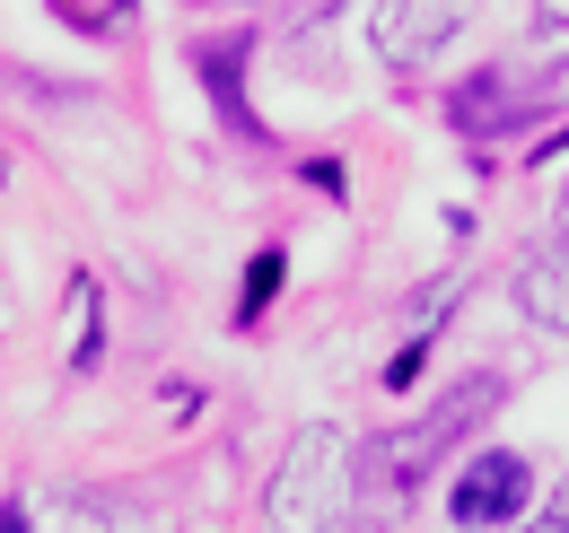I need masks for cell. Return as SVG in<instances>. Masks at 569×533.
<instances>
[{"instance_id":"6da1fadb","label":"cell","mask_w":569,"mask_h":533,"mask_svg":"<svg viewBox=\"0 0 569 533\" xmlns=\"http://www.w3.org/2000/svg\"><path fill=\"white\" fill-rule=\"evenodd\" d=\"M482 411H499V376H473V385H456L438 411H421L412 429H386V438L351 446V525H395V516L412 507V490L438 472V455H447Z\"/></svg>"},{"instance_id":"7a4b0ae2","label":"cell","mask_w":569,"mask_h":533,"mask_svg":"<svg viewBox=\"0 0 569 533\" xmlns=\"http://www.w3.org/2000/svg\"><path fill=\"white\" fill-rule=\"evenodd\" d=\"M263 516L272 533H333L351 525V438L342 429H298L289 438L281 472H272V490H263Z\"/></svg>"},{"instance_id":"3957f363","label":"cell","mask_w":569,"mask_h":533,"mask_svg":"<svg viewBox=\"0 0 569 533\" xmlns=\"http://www.w3.org/2000/svg\"><path fill=\"white\" fill-rule=\"evenodd\" d=\"M465 27H473V0H377L368 44H377L386 70H429Z\"/></svg>"},{"instance_id":"277c9868","label":"cell","mask_w":569,"mask_h":533,"mask_svg":"<svg viewBox=\"0 0 569 533\" xmlns=\"http://www.w3.org/2000/svg\"><path fill=\"white\" fill-rule=\"evenodd\" d=\"M526 499H535V472H526V455H508V446H482L473 464L456 472V525L482 533V525H508V516H526Z\"/></svg>"},{"instance_id":"5b68a950","label":"cell","mask_w":569,"mask_h":533,"mask_svg":"<svg viewBox=\"0 0 569 533\" xmlns=\"http://www.w3.org/2000/svg\"><path fill=\"white\" fill-rule=\"evenodd\" d=\"M517 306H526L535 324L569 333V228L552 237V245H535V254L517 263Z\"/></svg>"},{"instance_id":"8992f818","label":"cell","mask_w":569,"mask_h":533,"mask_svg":"<svg viewBox=\"0 0 569 533\" xmlns=\"http://www.w3.org/2000/svg\"><path fill=\"white\" fill-rule=\"evenodd\" d=\"M535 105H543V97H526L517 70H482V79L456 88V123H465V132H508V123H526Z\"/></svg>"},{"instance_id":"52a82bcc","label":"cell","mask_w":569,"mask_h":533,"mask_svg":"<svg viewBox=\"0 0 569 533\" xmlns=\"http://www.w3.org/2000/svg\"><path fill=\"white\" fill-rule=\"evenodd\" d=\"M535 44L543 62H569V0H535Z\"/></svg>"},{"instance_id":"ba28073f","label":"cell","mask_w":569,"mask_h":533,"mask_svg":"<svg viewBox=\"0 0 569 533\" xmlns=\"http://www.w3.org/2000/svg\"><path fill=\"white\" fill-rule=\"evenodd\" d=\"M202 70H211V88H219V105H228V123H237V132H246V123H254V114H246V97H237V53H228V44H219V53H202Z\"/></svg>"},{"instance_id":"9c48e42d","label":"cell","mask_w":569,"mask_h":533,"mask_svg":"<svg viewBox=\"0 0 569 533\" xmlns=\"http://www.w3.org/2000/svg\"><path fill=\"white\" fill-rule=\"evenodd\" d=\"M71 306H79V341H71V368H88V359H97V280H79V289H71Z\"/></svg>"},{"instance_id":"30bf717a","label":"cell","mask_w":569,"mask_h":533,"mask_svg":"<svg viewBox=\"0 0 569 533\" xmlns=\"http://www.w3.org/2000/svg\"><path fill=\"white\" fill-rule=\"evenodd\" d=\"M62 18H71V27H97V36H106V27H123V18H132V0H62Z\"/></svg>"},{"instance_id":"8fae6325","label":"cell","mask_w":569,"mask_h":533,"mask_svg":"<svg viewBox=\"0 0 569 533\" xmlns=\"http://www.w3.org/2000/svg\"><path fill=\"white\" fill-rule=\"evenodd\" d=\"M272 289H281V254H263V263L246 271V315H263V306H272Z\"/></svg>"},{"instance_id":"7c38bea8","label":"cell","mask_w":569,"mask_h":533,"mask_svg":"<svg viewBox=\"0 0 569 533\" xmlns=\"http://www.w3.org/2000/svg\"><path fill=\"white\" fill-rule=\"evenodd\" d=\"M526 533H569V481L543 499V516H526Z\"/></svg>"},{"instance_id":"4fadbf2b","label":"cell","mask_w":569,"mask_h":533,"mask_svg":"<svg viewBox=\"0 0 569 533\" xmlns=\"http://www.w3.org/2000/svg\"><path fill=\"white\" fill-rule=\"evenodd\" d=\"M0 533H27V507H0Z\"/></svg>"},{"instance_id":"5bb4252c","label":"cell","mask_w":569,"mask_h":533,"mask_svg":"<svg viewBox=\"0 0 569 533\" xmlns=\"http://www.w3.org/2000/svg\"><path fill=\"white\" fill-rule=\"evenodd\" d=\"M561 228H569V193H561Z\"/></svg>"},{"instance_id":"9a60e30c","label":"cell","mask_w":569,"mask_h":533,"mask_svg":"<svg viewBox=\"0 0 569 533\" xmlns=\"http://www.w3.org/2000/svg\"><path fill=\"white\" fill-rule=\"evenodd\" d=\"M0 184H9V158H0Z\"/></svg>"}]
</instances>
